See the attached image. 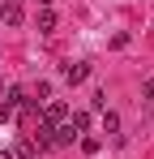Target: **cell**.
Masks as SVG:
<instances>
[{"label":"cell","mask_w":154,"mask_h":159,"mask_svg":"<svg viewBox=\"0 0 154 159\" xmlns=\"http://www.w3.org/2000/svg\"><path fill=\"white\" fill-rule=\"evenodd\" d=\"M90 78V65H86V60H69V65H64V82H69V86H77V82H86Z\"/></svg>","instance_id":"cell-1"},{"label":"cell","mask_w":154,"mask_h":159,"mask_svg":"<svg viewBox=\"0 0 154 159\" xmlns=\"http://www.w3.org/2000/svg\"><path fill=\"white\" fill-rule=\"evenodd\" d=\"M0 26H22V4H17V0L0 4Z\"/></svg>","instance_id":"cell-2"},{"label":"cell","mask_w":154,"mask_h":159,"mask_svg":"<svg viewBox=\"0 0 154 159\" xmlns=\"http://www.w3.org/2000/svg\"><path fill=\"white\" fill-rule=\"evenodd\" d=\"M34 155H39L34 138H30V133H22V138H17V146H13V159H34Z\"/></svg>","instance_id":"cell-3"},{"label":"cell","mask_w":154,"mask_h":159,"mask_svg":"<svg viewBox=\"0 0 154 159\" xmlns=\"http://www.w3.org/2000/svg\"><path fill=\"white\" fill-rule=\"evenodd\" d=\"M69 125H73V129H77V138H81V133L90 129V112H73V116H69Z\"/></svg>","instance_id":"cell-4"},{"label":"cell","mask_w":154,"mask_h":159,"mask_svg":"<svg viewBox=\"0 0 154 159\" xmlns=\"http://www.w3.org/2000/svg\"><path fill=\"white\" fill-rule=\"evenodd\" d=\"M4 103H9V107H13V112H17V107H26V103H30V99H26V90H22V86H13Z\"/></svg>","instance_id":"cell-5"},{"label":"cell","mask_w":154,"mask_h":159,"mask_svg":"<svg viewBox=\"0 0 154 159\" xmlns=\"http://www.w3.org/2000/svg\"><path fill=\"white\" fill-rule=\"evenodd\" d=\"M39 30H43V34H51V30H56V13H51V9H43V13H39Z\"/></svg>","instance_id":"cell-6"},{"label":"cell","mask_w":154,"mask_h":159,"mask_svg":"<svg viewBox=\"0 0 154 159\" xmlns=\"http://www.w3.org/2000/svg\"><path fill=\"white\" fill-rule=\"evenodd\" d=\"M120 129V116L116 112H103V133H116Z\"/></svg>","instance_id":"cell-7"},{"label":"cell","mask_w":154,"mask_h":159,"mask_svg":"<svg viewBox=\"0 0 154 159\" xmlns=\"http://www.w3.org/2000/svg\"><path fill=\"white\" fill-rule=\"evenodd\" d=\"M99 146H103L99 138H81V151H86V155H94V151H99Z\"/></svg>","instance_id":"cell-8"},{"label":"cell","mask_w":154,"mask_h":159,"mask_svg":"<svg viewBox=\"0 0 154 159\" xmlns=\"http://www.w3.org/2000/svg\"><path fill=\"white\" fill-rule=\"evenodd\" d=\"M90 107H94V112H103V107H107V95H103V90H94V99H90Z\"/></svg>","instance_id":"cell-9"},{"label":"cell","mask_w":154,"mask_h":159,"mask_svg":"<svg viewBox=\"0 0 154 159\" xmlns=\"http://www.w3.org/2000/svg\"><path fill=\"white\" fill-rule=\"evenodd\" d=\"M141 95H146V103H154V78H146V86H141Z\"/></svg>","instance_id":"cell-10"},{"label":"cell","mask_w":154,"mask_h":159,"mask_svg":"<svg viewBox=\"0 0 154 159\" xmlns=\"http://www.w3.org/2000/svg\"><path fill=\"white\" fill-rule=\"evenodd\" d=\"M9 120H13V107H9V103H0V125H9Z\"/></svg>","instance_id":"cell-11"},{"label":"cell","mask_w":154,"mask_h":159,"mask_svg":"<svg viewBox=\"0 0 154 159\" xmlns=\"http://www.w3.org/2000/svg\"><path fill=\"white\" fill-rule=\"evenodd\" d=\"M0 159H13V151H0Z\"/></svg>","instance_id":"cell-12"},{"label":"cell","mask_w":154,"mask_h":159,"mask_svg":"<svg viewBox=\"0 0 154 159\" xmlns=\"http://www.w3.org/2000/svg\"><path fill=\"white\" fill-rule=\"evenodd\" d=\"M39 4H51V0H39Z\"/></svg>","instance_id":"cell-13"}]
</instances>
